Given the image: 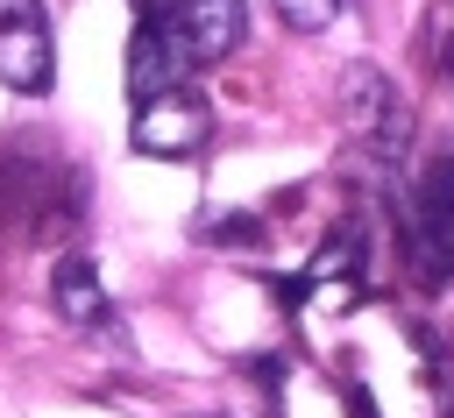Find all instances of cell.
Returning <instances> with one entry per match:
<instances>
[{"label":"cell","instance_id":"obj_1","mask_svg":"<svg viewBox=\"0 0 454 418\" xmlns=\"http://www.w3.org/2000/svg\"><path fill=\"white\" fill-rule=\"evenodd\" d=\"M199 71V57L184 50V35L170 28V14H142L135 43H128V92L135 106L163 99V92H184V78Z\"/></svg>","mask_w":454,"mask_h":418},{"label":"cell","instance_id":"obj_2","mask_svg":"<svg viewBox=\"0 0 454 418\" xmlns=\"http://www.w3.org/2000/svg\"><path fill=\"white\" fill-rule=\"evenodd\" d=\"M340 120H348L369 149H383V156L404 149V106H397V92H390V78H383L376 64H355V71L340 78Z\"/></svg>","mask_w":454,"mask_h":418},{"label":"cell","instance_id":"obj_3","mask_svg":"<svg viewBox=\"0 0 454 418\" xmlns=\"http://www.w3.org/2000/svg\"><path fill=\"white\" fill-rule=\"evenodd\" d=\"M213 135V113L199 92H163L149 106H135V149L142 156H192Z\"/></svg>","mask_w":454,"mask_h":418},{"label":"cell","instance_id":"obj_4","mask_svg":"<svg viewBox=\"0 0 454 418\" xmlns=\"http://www.w3.org/2000/svg\"><path fill=\"white\" fill-rule=\"evenodd\" d=\"M163 14H170V28L184 35V50L199 64H220L241 43V28H248V7L241 0H170Z\"/></svg>","mask_w":454,"mask_h":418},{"label":"cell","instance_id":"obj_5","mask_svg":"<svg viewBox=\"0 0 454 418\" xmlns=\"http://www.w3.org/2000/svg\"><path fill=\"white\" fill-rule=\"evenodd\" d=\"M50 71H57V50H50L43 14L0 21V85L7 92H50Z\"/></svg>","mask_w":454,"mask_h":418},{"label":"cell","instance_id":"obj_6","mask_svg":"<svg viewBox=\"0 0 454 418\" xmlns=\"http://www.w3.org/2000/svg\"><path fill=\"white\" fill-rule=\"evenodd\" d=\"M50 312L64 319V326H106V283H99V269L85 262V255H57V269H50Z\"/></svg>","mask_w":454,"mask_h":418},{"label":"cell","instance_id":"obj_7","mask_svg":"<svg viewBox=\"0 0 454 418\" xmlns=\"http://www.w3.org/2000/svg\"><path fill=\"white\" fill-rule=\"evenodd\" d=\"M270 7H277V21L298 28V35H319V28H333V21L348 14V0H270Z\"/></svg>","mask_w":454,"mask_h":418},{"label":"cell","instance_id":"obj_8","mask_svg":"<svg viewBox=\"0 0 454 418\" xmlns=\"http://www.w3.org/2000/svg\"><path fill=\"white\" fill-rule=\"evenodd\" d=\"M262 227L255 220H213V241H255Z\"/></svg>","mask_w":454,"mask_h":418},{"label":"cell","instance_id":"obj_9","mask_svg":"<svg viewBox=\"0 0 454 418\" xmlns=\"http://www.w3.org/2000/svg\"><path fill=\"white\" fill-rule=\"evenodd\" d=\"M28 14H43V0H0V21H28Z\"/></svg>","mask_w":454,"mask_h":418},{"label":"cell","instance_id":"obj_10","mask_svg":"<svg viewBox=\"0 0 454 418\" xmlns=\"http://www.w3.org/2000/svg\"><path fill=\"white\" fill-rule=\"evenodd\" d=\"M135 7H142V14H163V7H170V0H135Z\"/></svg>","mask_w":454,"mask_h":418},{"label":"cell","instance_id":"obj_11","mask_svg":"<svg viewBox=\"0 0 454 418\" xmlns=\"http://www.w3.org/2000/svg\"><path fill=\"white\" fill-rule=\"evenodd\" d=\"M447 64H454V43H447Z\"/></svg>","mask_w":454,"mask_h":418}]
</instances>
